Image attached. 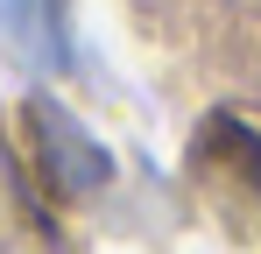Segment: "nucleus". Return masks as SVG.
Instances as JSON below:
<instances>
[{
	"instance_id": "nucleus-2",
	"label": "nucleus",
	"mask_w": 261,
	"mask_h": 254,
	"mask_svg": "<svg viewBox=\"0 0 261 254\" xmlns=\"http://www.w3.org/2000/svg\"><path fill=\"white\" fill-rule=\"evenodd\" d=\"M0 42L29 71H64L71 64V36H64V7L57 0H0Z\"/></svg>"
},
{
	"instance_id": "nucleus-1",
	"label": "nucleus",
	"mask_w": 261,
	"mask_h": 254,
	"mask_svg": "<svg viewBox=\"0 0 261 254\" xmlns=\"http://www.w3.org/2000/svg\"><path fill=\"white\" fill-rule=\"evenodd\" d=\"M29 127H36V141H43V169H49V184H57V191L85 198V191H99V184L113 176L106 148L92 141V127L71 120L57 99H29Z\"/></svg>"
}]
</instances>
